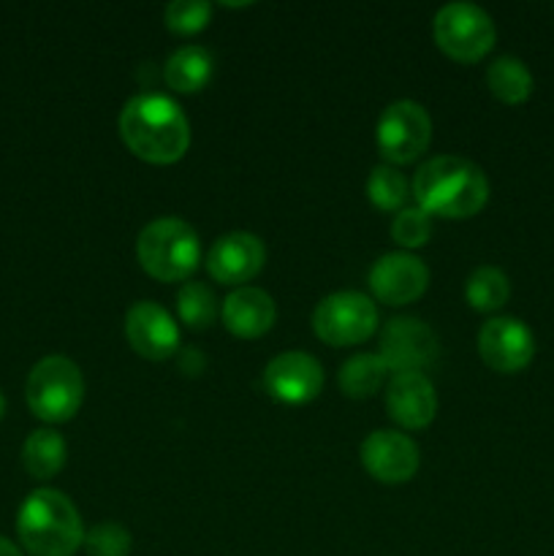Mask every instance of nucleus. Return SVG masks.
<instances>
[{"label": "nucleus", "mask_w": 554, "mask_h": 556, "mask_svg": "<svg viewBox=\"0 0 554 556\" xmlns=\"http://www.w3.org/2000/svg\"><path fill=\"white\" fill-rule=\"evenodd\" d=\"M117 128L123 144L152 166L177 163L190 147V123L182 106L161 92H139L125 101Z\"/></svg>", "instance_id": "1"}, {"label": "nucleus", "mask_w": 554, "mask_h": 556, "mask_svg": "<svg viewBox=\"0 0 554 556\" xmlns=\"http://www.w3.org/2000/svg\"><path fill=\"white\" fill-rule=\"evenodd\" d=\"M413 199L432 217L465 220L489 201V179L478 163L459 155H438L413 177Z\"/></svg>", "instance_id": "2"}, {"label": "nucleus", "mask_w": 554, "mask_h": 556, "mask_svg": "<svg viewBox=\"0 0 554 556\" xmlns=\"http://www.w3.org/2000/svg\"><path fill=\"white\" fill-rule=\"evenodd\" d=\"M16 535L30 556H74L85 546V527L68 494L36 489L16 514Z\"/></svg>", "instance_id": "3"}, {"label": "nucleus", "mask_w": 554, "mask_h": 556, "mask_svg": "<svg viewBox=\"0 0 554 556\" xmlns=\"http://www.w3.org/2000/svg\"><path fill=\"white\" fill-rule=\"evenodd\" d=\"M136 258L158 282H182L199 269V233L182 217H158L139 231Z\"/></svg>", "instance_id": "4"}, {"label": "nucleus", "mask_w": 554, "mask_h": 556, "mask_svg": "<svg viewBox=\"0 0 554 556\" xmlns=\"http://www.w3.org/2000/svg\"><path fill=\"white\" fill-rule=\"evenodd\" d=\"M27 407L43 424H65L85 402L81 369L65 356H47L30 369L25 383Z\"/></svg>", "instance_id": "5"}, {"label": "nucleus", "mask_w": 554, "mask_h": 556, "mask_svg": "<svg viewBox=\"0 0 554 556\" xmlns=\"http://www.w3.org/2000/svg\"><path fill=\"white\" fill-rule=\"evenodd\" d=\"M432 36L440 52L456 63H478L492 52L498 41L492 16L481 5L465 3V0L445 3L435 14Z\"/></svg>", "instance_id": "6"}, {"label": "nucleus", "mask_w": 554, "mask_h": 556, "mask_svg": "<svg viewBox=\"0 0 554 556\" xmlns=\"http://www.w3.org/2000/svg\"><path fill=\"white\" fill-rule=\"evenodd\" d=\"M378 152L389 166H405L421 157L432 141V117L418 101L402 98L383 109L375 128Z\"/></svg>", "instance_id": "7"}, {"label": "nucleus", "mask_w": 554, "mask_h": 556, "mask_svg": "<svg viewBox=\"0 0 554 556\" xmlns=\"http://www.w3.org/2000/svg\"><path fill=\"white\" fill-rule=\"evenodd\" d=\"M378 329V307L358 291H340L320 299L313 313V331L331 348L362 345Z\"/></svg>", "instance_id": "8"}, {"label": "nucleus", "mask_w": 554, "mask_h": 556, "mask_svg": "<svg viewBox=\"0 0 554 556\" xmlns=\"http://www.w3.org/2000/svg\"><path fill=\"white\" fill-rule=\"evenodd\" d=\"M440 353L438 334L418 318H391L380 334V358L391 375L421 372Z\"/></svg>", "instance_id": "9"}, {"label": "nucleus", "mask_w": 554, "mask_h": 556, "mask_svg": "<svg viewBox=\"0 0 554 556\" xmlns=\"http://www.w3.org/2000/svg\"><path fill=\"white\" fill-rule=\"evenodd\" d=\"M478 353L489 369L514 375L521 372L536 356V337L525 320L498 315L478 331Z\"/></svg>", "instance_id": "10"}, {"label": "nucleus", "mask_w": 554, "mask_h": 556, "mask_svg": "<svg viewBox=\"0 0 554 556\" xmlns=\"http://www.w3.org/2000/svg\"><path fill=\"white\" fill-rule=\"evenodd\" d=\"M429 288V269L418 255L405 253H386L369 269V291L380 304L389 307H402L424 296Z\"/></svg>", "instance_id": "11"}, {"label": "nucleus", "mask_w": 554, "mask_h": 556, "mask_svg": "<svg viewBox=\"0 0 554 556\" xmlns=\"http://www.w3.org/2000/svg\"><path fill=\"white\" fill-rule=\"evenodd\" d=\"M264 389L282 405H307L324 389V367L310 353L286 351L266 364Z\"/></svg>", "instance_id": "12"}, {"label": "nucleus", "mask_w": 554, "mask_h": 556, "mask_svg": "<svg viewBox=\"0 0 554 556\" xmlns=\"http://www.w3.org/2000/svg\"><path fill=\"white\" fill-rule=\"evenodd\" d=\"M125 340L147 362H166L179 348V329L158 302H136L125 313Z\"/></svg>", "instance_id": "13"}, {"label": "nucleus", "mask_w": 554, "mask_h": 556, "mask_svg": "<svg viewBox=\"0 0 554 556\" xmlns=\"http://www.w3.org/2000/svg\"><path fill=\"white\" fill-rule=\"evenodd\" d=\"M418 448L407 434L396 429H375L362 443V465L375 481L407 483L418 470Z\"/></svg>", "instance_id": "14"}, {"label": "nucleus", "mask_w": 554, "mask_h": 556, "mask_svg": "<svg viewBox=\"0 0 554 556\" xmlns=\"http://www.w3.org/2000/svg\"><path fill=\"white\" fill-rule=\"evenodd\" d=\"M266 248L255 233L231 231L223 233L206 253V271L221 286H237L250 282L264 269Z\"/></svg>", "instance_id": "15"}, {"label": "nucleus", "mask_w": 554, "mask_h": 556, "mask_svg": "<svg viewBox=\"0 0 554 556\" xmlns=\"http://www.w3.org/2000/svg\"><path fill=\"white\" fill-rule=\"evenodd\" d=\"M386 410L402 429H424L438 416V394L424 372L391 375L386 386Z\"/></svg>", "instance_id": "16"}, {"label": "nucleus", "mask_w": 554, "mask_h": 556, "mask_svg": "<svg viewBox=\"0 0 554 556\" xmlns=\"http://www.w3.org/2000/svg\"><path fill=\"white\" fill-rule=\"evenodd\" d=\"M277 304L266 291L253 286L234 288L223 302V324L234 337L255 340L275 326Z\"/></svg>", "instance_id": "17"}, {"label": "nucleus", "mask_w": 554, "mask_h": 556, "mask_svg": "<svg viewBox=\"0 0 554 556\" xmlns=\"http://www.w3.org/2000/svg\"><path fill=\"white\" fill-rule=\"evenodd\" d=\"M65 456H68V445H65L63 434L54 429H36L27 434L25 445H22V465H25L27 476L36 481H49L58 476L65 467Z\"/></svg>", "instance_id": "18"}, {"label": "nucleus", "mask_w": 554, "mask_h": 556, "mask_svg": "<svg viewBox=\"0 0 554 556\" xmlns=\"http://www.w3.org/2000/svg\"><path fill=\"white\" fill-rule=\"evenodd\" d=\"M212 71H215V63H212V54L206 52L204 47H179L172 58L166 60V85L172 87L174 92H199L204 90L206 81L212 79Z\"/></svg>", "instance_id": "19"}, {"label": "nucleus", "mask_w": 554, "mask_h": 556, "mask_svg": "<svg viewBox=\"0 0 554 556\" xmlns=\"http://www.w3.org/2000/svg\"><path fill=\"white\" fill-rule=\"evenodd\" d=\"M487 87L498 101L516 106V103H525L532 96L536 81H532V74L525 65V60L514 58V54H500V58L489 63Z\"/></svg>", "instance_id": "20"}, {"label": "nucleus", "mask_w": 554, "mask_h": 556, "mask_svg": "<svg viewBox=\"0 0 554 556\" xmlns=\"http://www.w3.org/2000/svg\"><path fill=\"white\" fill-rule=\"evenodd\" d=\"M386 375H389V367L380 358V353H356L342 364L337 380H340V389L345 396L367 400L375 391H380V386L386 383Z\"/></svg>", "instance_id": "21"}, {"label": "nucleus", "mask_w": 554, "mask_h": 556, "mask_svg": "<svg viewBox=\"0 0 554 556\" xmlns=\"http://www.w3.org/2000/svg\"><path fill=\"white\" fill-rule=\"evenodd\" d=\"M511 296L508 275L498 266H478L465 282V299L476 313H494Z\"/></svg>", "instance_id": "22"}, {"label": "nucleus", "mask_w": 554, "mask_h": 556, "mask_svg": "<svg viewBox=\"0 0 554 556\" xmlns=\"http://www.w3.org/2000/svg\"><path fill=\"white\" fill-rule=\"evenodd\" d=\"M411 185H407L405 174L400 168L389 166V163H380L373 168L367 179V195L373 201L375 210L380 212H400L407 206L411 199Z\"/></svg>", "instance_id": "23"}, {"label": "nucleus", "mask_w": 554, "mask_h": 556, "mask_svg": "<svg viewBox=\"0 0 554 556\" xmlns=\"http://www.w3.org/2000/svg\"><path fill=\"white\" fill-rule=\"evenodd\" d=\"M177 313L188 329L201 331L212 326L217 315V302L212 288H206L204 282H185L177 293Z\"/></svg>", "instance_id": "24"}, {"label": "nucleus", "mask_w": 554, "mask_h": 556, "mask_svg": "<svg viewBox=\"0 0 554 556\" xmlns=\"http://www.w3.org/2000/svg\"><path fill=\"white\" fill-rule=\"evenodd\" d=\"M432 237V215L424 212L421 206H405V210L396 212L394 223H391V239H394L400 248L416 250L424 248Z\"/></svg>", "instance_id": "25"}, {"label": "nucleus", "mask_w": 554, "mask_h": 556, "mask_svg": "<svg viewBox=\"0 0 554 556\" xmlns=\"http://www.w3.org/2000/svg\"><path fill=\"white\" fill-rule=\"evenodd\" d=\"M210 16L212 5L204 3V0H174L163 11L166 27L177 36H196V33L210 25Z\"/></svg>", "instance_id": "26"}, {"label": "nucleus", "mask_w": 554, "mask_h": 556, "mask_svg": "<svg viewBox=\"0 0 554 556\" xmlns=\"http://www.w3.org/2000/svg\"><path fill=\"white\" fill-rule=\"evenodd\" d=\"M85 548L90 556H128L130 532L117 521H103L85 532Z\"/></svg>", "instance_id": "27"}, {"label": "nucleus", "mask_w": 554, "mask_h": 556, "mask_svg": "<svg viewBox=\"0 0 554 556\" xmlns=\"http://www.w3.org/2000/svg\"><path fill=\"white\" fill-rule=\"evenodd\" d=\"M0 556H25L16 543H11L9 538H0Z\"/></svg>", "instance_id": "28"}, {"label": "nucleus", "mask_w": 554, "mask_h": 556, "mask_svg": "<svg viewBox=\"0 0 554 556\" xmlns=\"http://www.w3.org/2000/svg\"><path fill=\"white\" fill-rule=\"evenodd\" d=\"M3 413H5V396L3 391H0V418H3Z\"/></svg>", "instance_id": "29"}]
</instances>
